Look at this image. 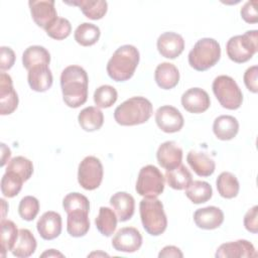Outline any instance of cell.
<instances>
[{"label": "cell", "instance_id": "1", "mask_svg": "<svg viewBox=\"0 0 258 258\" xmlns=\"http://www.w3.org/2000/svg\"><path fill=\"white\" fill-rule=\"evenodd\" d=\"M89 78L80 66L72 64L63 69L60 75L62 100L70 108H79L88 99Z\"/></svg>", "mask_w": 258, "mask_h": 258}, {"label": "cell", "instance_id": "2", "mask_svg": "<svg viewBox=\"0 0 258 258\" xmlns=\"http://www.w3.org/2000/svg\"><path fill=\"white\" fill-rule=\"evenodd\" d=\"M139 59V51L134 45H121L108 60L107 74L115 82H126L133 77Z\"/></svg>", "mask_w": 258, "mask_h": 258}, {"label": "cell", "instance_id": "3", "mask_svg": "<svg viewBox=\"0 0 258 258\" xmlns=\"http://www.w3.org/2000/svg\"><path fill=\"white\" fill-rule=\"evenodd\" d=\"M153 107L145 97H131L121 103L114 111V119L121 126L140 125L152 116Z\"/></svg>", "mask_w": 258, "mask_h": 258}, {"label": "cell", "instance_id": "4", "mask_svg": "<svg viewBox=\"0 0 258 258\" xmlns=\"http://www.w3.org/2000/svg\"><path fill=\"white\" fill-rule=\"evenodd\" d=\"M139 213L144 230L151 236L161 235L167 227V218L163 204L157 198H143L139 204Z\"/></svg>", "mask_w": 258, "mask_h": 258}, {"label": "cell", "instance_id": "5", "mask_svg": "<svg viewBox=\"0 0 258 258\" xmlns=\"http://www.w3.org/2000/svg\"><path fill=\"white\" fill-rule=\"evenodd\" d=\"M220 43L210 37H204L198 40L187 56L189 66L198 72H205L211 69L220 60Z\"/></svg>", "mask_w": 258, "mask_h": 258}, {"label": "cell", "instance_id": "6", "mask_svg": "<svg viewBox=\"0 0 258 258\" xmlns=\"http://www.w3.org/2000/svg\"><path fill=\"white\" fill-rule=\"evenodd\" d=\"M258 50V31L248 30L244 34L232 36L226 44L227 55L237 63H243L252 58Z\"/></svg>", "mask_w": 258, "mask_h": 258}, {"label": "cell", "instance_id": "7", "mask_svg": "<svg viewBox=\"0 0 258 258\" xmlns=\"http://www.w3.org/2000/svg\"><path fill=\"white\" fill-rule=\"evenodd\" d=\"M213 93L220 105L228 110H237L243 102V93L233 78L221 75L215 78L212 85Z\"/></svg>", "mask_w": 258, "mask_h": 258}, {"label": "cell", "instance_id": "8", "mask_svg": "<svg viewBox=\"0 0 258 258\" xmlns=\"http://www.w3.org/2000/svg\"><path fill=\"white\" fill-rule=\"evenodd\" d=\"M165 177L154 165L143 166L138 173L135 189L144 198H157L164 190Z\"/></svg>", "mask_w": 258, "mask_h": 258}, {"label": "cell", "instance_id": "9", "mask_svg": "<svg viewBox=\"0 0 258 258\" xmlns=\"http://www.w3.org/2000/svg\"><path fill=\"white\" fill-rule=\"evenodd\" d=\"M104 169L99 158L93 155L86 156L79 164L78 181L87 190L98 188L103 180Z\"/></svg>", "mask_w": 258, "mask_h": 258}, {"label": "cell", "instance_id": "10", "mask_svg": "<svg viewBox=\"0 0 258 258\" xmlns=\"http://www.w3.org/2000/svg\"><path fill=\"white\" fill-rule=\"evenodd\" d=\"M155 122L161 131L165 133H175L183 127L184 119L179 110L173 106L164 105L155 112Z\"/></svg>", "mask_w": 258, "mask_h": 258}, {"label": "cell", "instance_id": "11", "mask_svg": "<svg viewBox=\"0 0 258 258\" xmlns=\"http://www.w3.org/2000/svg\"><path fill=\"white\" fill-rule=\"evenodd\" d=\"M142 245V235L134 227H124L117 231L112 239V246L116 251L133 253Z\"/></svg>", "mask_w": 258, "mask_h": 258}, {"label": "cell", "instance_id": "12", "mask_svg": "<svg viewBox=\"0 0 258 258\" xmlns=\"http://www.w3.org/2000/svg\"><path fill=\"white\" fill-rule=\"evenodd\" d=\"M28 5L33 21L44 30L57 18L53 0H30Z\"/></svg>", "mask_w": 258, "mask_h": 258}, {"label": "cell", "instance_id": "13", "mask_svg": "<svg viewBox=\"0 0 258 258\" xmlns=\"http://www.w3.org/2000/svg\"><path fill=\"white\" fill-rule=\"evenodd\" d=\"M156 46L161 56L173 59L179 56L183 51L184 39L176 32L166 31L158 36Z\"/></svg>", "mask_w": 258, "mask_h": 258}, {"label": "cell", "instance_id": "14", "mask_svg": "<svg viewBox=\"0 0 258 258\" xmlns=\"http://www.w3.org/2000/svg\"><path fill=\"white\" fill-rule=\"evenodd\" d=\"M19 103L18 95L13 88L11 77L1 72L0 74V114L10 115L12 114Z\"/></svg>", "mask_w": 258, "mask_h": 258}, {"label": "cell", "instance_id": "15", "mask_svg": "<svg viewBox=\"0 0 258 258\" xmlns=\"http://www.w3.org/2000/svg\"><path fill=\"white\" fill-rule=\"evenodd\" d=\"M215 256L217 258H251L256 257L257 252L252 243L240 239L220 245Z\"/></svg>", "mask_w": 258, "mask_h": 258}, {"label": "cell", "instance_id": "16", "mask_svg": "<svg viewBox=\"0 0 258 258\" xmlns=\"http://www.w3.org/2000/svg\"><path fill=\"white\" fill-rule=\"evenodd\" d=\"M185 111L192 114H200L207 111L211 106L209 94L201 88H190L186 90L180 99Z\"/></svg>", "mask_w": 258, "mask_h": 258}, {"label": "cell", "instance_id": "17", "mask_svg": "<svg viewBox=\"0 0 258 258\" xmlns=\"http://www.w3.org/2000/svg\"><path fill=\"white\" fill-rule=\"evenodd\" d=\"M156 158L161 167L171 170L181 164L182 149L175 141H165L159 145Z\"/></svg>", "mask_w": 258, "mask_h": 258}, {"label": "cell", "instance_id": "18", "mask_svg": "<svg viewBox=\"0 0 258 258\" xmlns=\"http://www.w3.org/2000/svg\"><path fill=\"white\" fill-rule=\"evenodd\" d=\"M61 217L53 211L45 212L36 223V229L40 237L44 240H53L61 233Z\"/></svg>", "mask_w": 258, "mask_h": 258}, {"label": "cell", "instance_id": "19", "mask_svg": "<svg viewBox=\"0 0 258 258\" xmlns=\"http://www.w3.org/2000/svg\"><path fill=\"white\" fill-rule=\"evenodd\" d=\"M194 222L200 229L214 230L223 224L224 213L220 208L215 206L198 209L194 213Z\"/></svg>", "mask_w": 258, "mask_h": 258}, {"label": "cell", "instance_id": "20", "mask_svg": "<svg viewBox=\"0 0 258 258\" xmlns=\"http://www.w3.org/2000/svg\"><path fill=\"white\" fill-rule=\"evenodd\" d=\"M109 203L115 210L120 222H126L133 217L135 201L130 194L126 191H117L110 198Z\"/></svg>", "mask_w": 258, "mask_h": 258}, {"label": "cell", "instance_id": "21", "mask_svg": "<svg viewBox=\"0 0 258 258\" xmlns=\"http://www.w3.org/2000/svg\"><path fill=\"white\" fill-rule=\"evenodd\" d=\"M154 80L159 88L170 90L177 86L179 82V72L173 63L164 61L156 67Z\"/></svg>", "mask_w": 258, "mask_h": 258}, {"label": "cell", "instance_id": "22", "mask_svg": "<svg viewBox=\"0 0 258 258\" xmlns=\"http://www.w3.org/2000/svg\"><path fill=\"white\" fill-rule=\"evenodd\" d=\"M186 161L190 168L199 176L208 177L212 175L216 169V163L205 152L190 150L186 155Z\"/></svg>", "mask_w": 258, "mask_h": 258}, {"label": "cell", "instance_id": "23", "mask_svg": "<svg viewBox=\"0 0 258 258\" xmlns=\"http://www.w3.org/2000/svg\"><path fill=\"white\" fill-rule=\"evenodd\" d=\"M27 81L31 90L42 93L50 89L53 78L48 66H40L28 71Z\"/></svg>", "mask_w": 258, "mask_h": 258}, {"label": "cell", "instance_id": "24", "mask_svg": "<svg viewBox=\"0 0 258 258\" xmlns=\"http://www.w3.org/2000/svg\"><path fill=\"white\" fill-rule=\"evenodd\" d=\"M239 131L238 120L231 115H221L213 123V132L215 136L223 141L233 139Z\"/></svg>", "mask_w": 258, "mask_h": 258}, {"label": "cell", "instance_id": "25", "mask_svg": "<svg viewBox=\"0 0 258 258\" xmlns=\"http://www.w3.org/2000/svg\"><path fill=\"white\" fill-rule=\"evenodd\" d=\"M90 230L89 212L77 210L70 212L67 218V231L70 236L80 238L85 236Z\"/></svg>", "mask_w": 258, "mask_h": 258}, {"label": "cell", "instance_id": "26", "mask_svg": "<svg viewBox=\"0 0 258 258\" xmlns=\"http://www.w3.org/2000/svg\"><path fill=\"white\" fill-rule=\"evenodd\" d=\"M50 62V53L41 45L28 46L22 53V64L29 71L35 67L48 66Z\"/></svg>", "mask_w": 258, "mask_h": 258}, {"label": "cell", "instance_id": "27", "mask_svg": "<svg viewBox=\"0 0 258 258\" xmlns=\"http://www.w3.org/2000/svg\"><path fill=\"white\" fill-rule=\"evenodd\" d=\"M63 3L78 6L83 14L92 20L103 18L108 10V3L104 0H75L71 2L63 1Z\"/></svg>", "mask_w": 258, "mask_h": 258}, {"label": "cell", "instance_id": "28", "mask_svg": "<svg viewBox=\"0 0 258 258\" xmlns=\"http://www.w3.org/2000/svg\"><path fill=\"white\" fill-rule=\"evenodd\" d=\"M78 121L82 129L87 132L99 130L104 124L103 112L94 106L84 108L78 116Z\"/></svg>", "mask_w": 258, "mask_h": 258}, {"label": "cell", "instance_id": "29", "mask_svg": "<svg viewBox=\"0 0 258 258\" xmlns=\"http://www.w3.org/2000/svg\"><path fill=\"white\" fill-rule=\"evenodd\" d=\"M36 245V239L33 234L28 229H20L11 253L18 258H27L35 252Z\"/></svg>", "mask_w": 258, "mask_h": 258}, {"label": "cell", "instance_id": "30", "mask_svg": "<svg viewBox=\"0 0 258 258\" xmlns=\"http://www.w3.org/2000/svg\"><path fill=\"white\" fill-rule=\"evenodd\" d=\"M117 222L118 217L112 209L108 207H101L99 209V214L95 219V224L97 230L103 236H112L117 228Z\"/></svg>", "mask_w": 258, "mask_h": 258}, {"label": "cell", "instance_id": "31", "mask_svg": "<svg viewBox=\"0 0 258 258\" xmlns=\"http://www.w3.org/2000/svg\"><path fill=\"white\" fill-rule=\"evenodd\" d=\"M216 186L219 195L224 199H233L238 196L240 185L237 177L229 172L223 171L216 180Z\"/></svg>", "mask_w": 258, "mask_h": 258}, {"label": "cell", "instance_id": "32", "mask_svg": "<svg viewBox=\"0 0 258 258\" xmlns=\"http://www.w3.org/2000/svg\"><path fill=\"white\" fill-rule=\"evenodd\" d=\"M185 196L194 204H204L213 196L212 185L204 180H194L185 187Z\"/></svg>", "mask_w": 258, "mask_h": 258}, {"label": "cell", "instance_id": "33", "mask_svg": "<svg viewBox=\"0 0 258 258\" xmlns=\"http://www.w3.org/2000/svg\"><path fill=\"white\" fill-rule=\"evenodd\" d=\"M165 179L171 188L181 190L192 181V175L185 165L180 164L171 170H166Z\"/></svg>", "mask_w": 258, "mask_h": 258}, {"label": "cell", "instance_id": "34", "mask_svg": "<svg viewBox=\"0 0 258 258\" xmlns=\"http://www.w3.org/2000/svg\"><path fill=\"white\" fill-rule=\"evenodd\" d=\"M100 35V28L90 22H83L74 32L75 40L82 46H91L95 44L99 40Z\"/></svg>", "mask_w": 258, "mask_h": 258}, {"label": "cell", "instance_id": "35", "mask_svg": "<svg viewBox=\"0 0 258 258\" xmlns=\"http://www.w3.org/2000/svg\"><path fill=\"white\" fill-rule=\"evenodd\" d=\"M1 234H0V242H1V256L5 257L7 251H11L17 238L19 231L14 222L6 219H2L1 223Z\"/></svg>", "mask_w": 258, "mask_h": 258}, {"label": "cell", "instance_id": "36", "mask_svg": "<svg viewBox=\"0 0 258 258\" xmlns=\"http://www.w3.org/2000/svg\"><path fill=\"white\" fill-rule=\"evenodd\" d=\"M23 182V178L17 173L10 170H5V173L1 178L2 195L6 198H14L20 192Z\"/></svg>", "mask_w": 258, "mask_h": 258}, {"label": "cell", "instance_id": "37", "mask_svg": "<svg viewBox=\"0 0 258 258\" xmlns=\"http://www.w3.org/2000/svg\"><path fill=\"white\" fill-rule=\"evenodd\" d=\"M94 102L98 108H110L116 103L118 93L116 89L110 85H102L94 92Z\"/></svg>", "mask_w": 258, "mask_h": 258}, {"label": "cell", "instance_id": "38", "mask_svg": "<svg viewBox=\"0 0 258 258\" xmlns=\"http://www.w3.org/2000/svg\"><path fill=\"white\" fill-rule=\"evenodd\" d=\"M6 170L13 171L20 175L24 181L28 180L33 173V164L24 156H15L7 164Z\"/></svg>", "mask_w": 258, "mask_h": 258}, {"label": "cell", "instance_id": "39", "mask_svg": "<svg viewBox=\"0 0 258 258\" xmlns=\"http://www.w3.org/2000/svg\"><path fill=\"white\" fill-rule=\"evenodd\" d=\"M39 212V202L35 197L25 196L18 206V214L21 219L30 222L35 219Z\"/></svg>", "mask_w": 258, "mask_h": 258}, {"label": "cell", "instance_id": "40", "mask_svg": "<svg viewBox=\"0 0 258 258\" xmlns=\"http://www.w3.org/2000/svg\"><path fill=\"white\" fill-rule=\"evenodd\" d=\"M46 34L56 40H62L67 38L72 32L71 22L63 17H57L46 29Z\"/></svg>", "mask_w": 258, "mask_h": 258}, {"label": "cell", "instance_id": "41", "mask_svg": "<svg viewBox=\"0 0 258 258\" xmlns=\"http://www.w3.org/2000/svg\"><path fill=\"white\" fill-rule=\"evenodd\" d=\"M62 207L67 214L77 210L90 211V202L88 198L80 192H70L62 200Z\"/></svg>", "mask_w": 258, "mask_h": 258}, {"label": "cell", "instance_id": "42", "mask_svg": "<svg viewBox=\"0 0 258 258\" xmlns=\"http://www.w3.org/2000/svg\"><path fill=\"white\" fill-rule=\"evenodd\" d=\"M258 67L257 66H252L250 68H248L243 76V81L244 84L246 86V88L256 94L258 92Z\"/></svg>", "mask_w": 258, "mask_h": 258}, {"label": "cell", "instance_id": "43", "mask_svg": "<svg viewBox=\"0 0 258 258\" xmlns=\"http://www.w3.org/2000/svg\"><path fill=\"white\" fill-rule=\"evenodd\" d=\"M244 227L245 229L252 233L256 234L258 232V207L253 206L251 209L247 211V213L244 216Z\"/></svg>", "mask_w": 258, "mask_h": 258}, {"label": "cell", "instance_id": "44", "mask_svg": "<svg viewBox=\"0 0 258 258\" xmlns=\"http://www.w3.org/2000/svg\"><path fill=\"white\" fill-rule=\"evenodd\" d=\"M257 1H247L241 8L240 14L243 20L247 23H256L258 21Z\"/></svg>", "mask_w": 258, "mask_h": 258}, {"label": "cell", "instance_id": "45", "mask_svg": "<svg viewBox=\"0 0 258 258\" xmlns=\"http://www.w3.org/2000/svg\"><path fill=\"white\" fill-rule=\"evenodd\" d=\"M15 62V53L9 46L0 47V69L2 72L10 70Z\"/></svg>", "mask_w": 258, "mask_h": 258}, {"label": "cell", "instance_id": "46", "mask_svg": "<svg viewBox=\"0 0 258 258\" xmlns=\"http://www.w3.org/2000/svg\"><path fill=\"white\" fill-rule=\"evenodd\" d=\"M158 257L159 258H168V257H174V258H182L183 257V254L182 252L180 251L179 248L175 247V246H172V245H168V246H165L163 247L160 252L158 253Z\"/></svg>", "mask_w": 258, "mask_h": 258}, {"label": "cell", "instance_id": "47", "mask_svg": "<svg viewBox=\"0 0 258 258\" xmlns=\"http://www.w3.org/2000/svg\"><path fill=\"white\" fill-rule=\"evenodd\" d=\"M11 156L10 149L6 146V144L1 143V166H4L5 163Z\"/></svg>", "mask_w": 258, "mask_h": 258}, {"label": "cell", "instance_id": "48", "mask_svg": "<svg viewBox=\"0 0 258 258\" xmlns=\"http://www.w3.org/2000/svg\"><path fill=\"white\" fill-rule=\"evenodd\" d=\"M40 256L41 257H63V255L60 252H58L54 249H49V250L43 252Z\"/></svg>", "mask_w": 258, "mask_h": 258}]
</instances>
